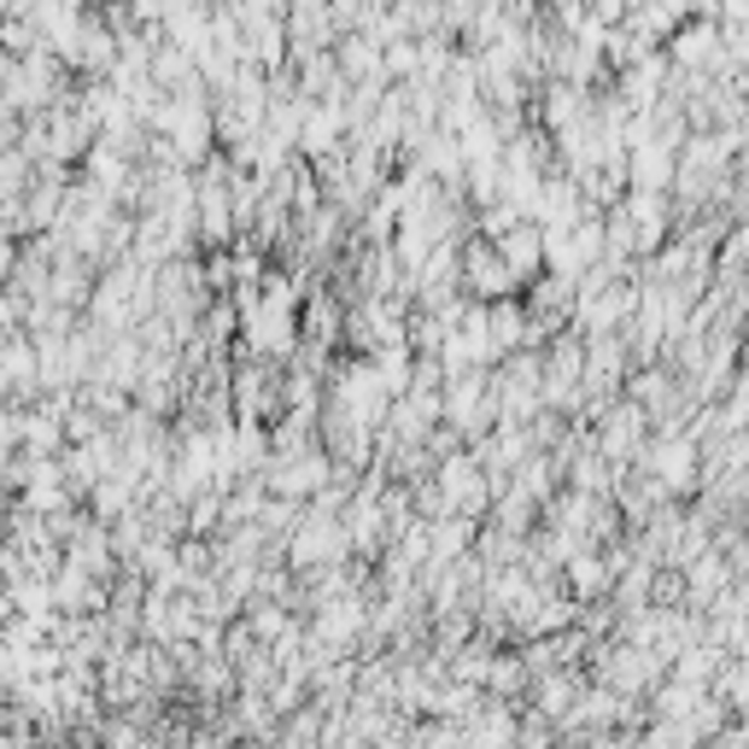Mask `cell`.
<instances>
[{
  "label": "cell",
  "instance_id": "obj_1",
  "mask_svg": "<svg viewBox=\"0 0 749 749\" xmlns=\"http://www.w3.org/2000/svg\"><path fill=\"white\" fill-rule=\"evenodd\" d=\"M691 468H697V445L691 440H662L650 451L655 487H691Z\"/></svg>",
  "mask_w": 749,
  "mask_h": 749
},
{
  "label": "cell",
  "instance_id": "obj_2",
  "mask_svg": "<svg viewBox=\"0 0 749 749\" xmlns=\"http://www.w3.org/2000/svg\"><path fill=\"white\" fill-rule=\"evenodd\" d=\"M498 258H504V270L515 281H527L539 270V258H544V234L539 229H515V234H498Z\"/></svg>",
  "mask_w": 749,
  "mask_h": 749
},
{
  "label": "cell",
  "instance_id": "obj_3",
  "mask_svg": "<svg viewBox=\"0 0 749 749\" xmlns=\"http://www.w3.org/2000/svg\"><path fill=\"white\" fill-rule=\"evenodd\" d=\"M440 487H445V504H451V509H475V504H480V475H475L468 463H445Z\"/></svg>",
  "mask_w": 749,
  "mask_h": 749
},
{
  "label": "cell",
  "instance_id": "obj_4",
  "mask_svg": "<svg viewBox=\"0 0 749 749\" xmlns=\"http://www.w3.org/2000/svg\"><path fill=\"white\" fill-rule=\"evenodd\" d=\"M574 697H580V679H562V674H544V679H539V702H544V714H551V721H568Z\"/></svg>",
  "mask_w": 749,
  "mask_h": 749
},
{
  "label": "cell",
  "instance_id": "obj_5",
  "mask_svg": "<svg viewBox=\"0 0 749 749\" xmlns=\"http://www.w3.org/2000/svg\"><path fill=\"white\" fill-rule=\"evenodd\" d=\"M638 421H644L638 410H621V416H615V428H603V451H609V457H621V451H633V445H638Z\"/></svg>",
  "mask_w": 749,
  "mask_h": 749
},
{
  "label": "cell",
  "instance_id": "obj_6",
  "mask_svg": "<svg viewBox=\"0 0 749 749\" xmlns=\"http://www.w3.org/2000/svg\"><path fill=\"white\" fill-rule=\"evenodd\" d=\"M527 685V667L521 662H487V691L492 697H515Z\"/></svg>",
  "mask_w": 749,
  "mask_h": 749
},
{
  "label": "cell",
  "instance_id": "obj_7",
  "mask_svg": "<svg viewBox=\"0 0 749 749\" xmlns=\"http://www.w3.org/2000/svg\"><path fill=\"white\" fill-rule=\"evenodd\" d=\"M487 662H492L487 650H463V662L451 667V674H457V679H468V685H480V679H487Z\"/></svg>",
  "mask_w": 749,
  "mask_h": 749
}]
</instances>
